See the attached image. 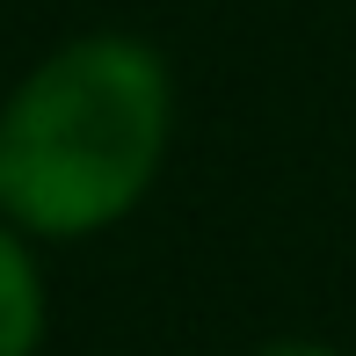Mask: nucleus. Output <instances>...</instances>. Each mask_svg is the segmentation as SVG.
<instances>
[{
  "label": "nucleus",
  "instance_id": "1",
  "mask_svg": "<svg viewBox=\"0 0 356 356\" xmlns=\"http://www.w3.org/2000/svg\"><path fill=\"white\" fill-rule=\"evenodd\" d=\"M175 138V80L145 37L58 44L0 102V218L37 240H88L153 189Z\"/></svg>",
  "mask_w": 356,
  "mask_h": 356
},
{
  "label": "nucleus",
  "instance_id": "3",
  "mask_svg": "<svg viewBox=\"0 0 356 356\" xmlns=\"http://www.w3.org/2000/svg\"><path fill=\"white\" fill-rule=\"evenodd\" d=\"M254 356H342V349H327V342H313V334H277V342H262Z\"/></svg>",
  "mask_w": 356,
  "mask_h": 356
},
{
  "label": "nucleus",
  "instance_id": "2",
  "mask_svg": "<svg viewBox=\"0 0 356 356\" xmlns=\"http://www.w3.org/2000/svg\"><path fill=\"white\" fill-rule=\"evenodd\" d=\"M44 277H37V254H29V233H15L0 218V356H37L44 342Z\"/></svg>",
  "mask_w": 356,
  "mask_h": 356
}]
</instances>
